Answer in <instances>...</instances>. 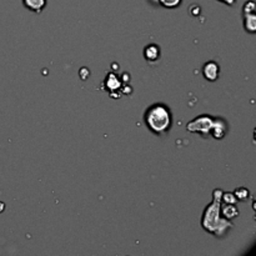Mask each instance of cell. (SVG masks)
<instances>
[{
  "mask_svg": "<svg viewBox=\"0 0 256 256\" xmlns=\"http://www.w3.org/2000/svg\"><path fill=\"white\" fill-rule=\"evenodd\" d=\"M222 193L224 191L221 189H216L212 191V196H214L212 203L207 205L202 219L203 229L216 236H221L229 227H231L230 220L224 219L220 214Z\"/></svg>",
  "mask_w": 256,
  "mask_h": 256,
  "instance_id": "obj_1",
  "label": "cell"
},
{
  "mask_svg": "<svg viewBox=\"0 0 256 256\" xmlns=\"http://www.w3.org/2000/svg\"><path fill=\"white\" fill-rule=\"evenodd\" d=\"M251 13H255V3H254L253 0L245 3V5H244V14H251Z\"/></svg>",
  "mask_w": 256,
  "mask_h": 256,
  "instance_id": "obj_14",
  "label": "cell"
},
{
  "mask_svg": "<svg viewBox=\"0 0 256 256\" xmlns=\"http://www.w3.org/2000/svg\"><path fill=\"white\" fill-rule=\"evenodd\" d=\"M234 195H235L236 200H239V202H245V200L249 199V196H250V191L246 188H238L235 190V193H234Z\"/></svg>",
  "mask_w": 256,
  "mask_h": 256,
  "instance_id": "obj_11",
  "label": "cell"
},
{
  "mask_svg": "<svg viewBox=\"0 0 256 256\" xmlns=\"http://www.w3.org/2000/svg\"><path fill=\"white\" fill-rule=\"evenodd\" d=\"M109 94L112 99H119V98H120V94H119L116 90H111V92H109Z\"/></svg>",
  "mask_w": 256,
  "mask_h": 256,
  "instance_id": "obj_19",
  "label": "cell"
},
{
  "mask_svg": "<svg viewBox=\"0 0 256 256\" xmlns=\"http://www.w3.org/2000/svg\"><path fill=\"white\" fill-rule=\"evenodd\" d=\"M157 3L161 4V5L165 6V8L173 9V8H178V6L180 5L181 0H157Z\"/></svg>",
  "mask_w": 256,
  "mask_h": 256,
  "instance_id": "obj_12",
  "label": "cell"
},
{
  "mask_svg": "<svg viewBox=\"0 0 256 256\" xmlns=\"http://www.w3.org/2000/svg\"><path fill=\"white\" fill-rule=\"evenodd\" d=\"M220 214L224 219L233 220L239 216V210L235 204H225L224 206H220Z\"/></svg>",
  "mask_w": 256,
  "mask_h": 256,
  "instance_id": "obj_6",
  "label": "cell"
},
{
  "mask_svg": "<svg viewBox=\"0 0 256 256\" xmlns=\"http://www.w3.org/2000/svg\"><path fill=\"white\" fill-rule=\"evenodd\" d=\"M226 123H225L222 119H216V120H214L210 133L212 134V136H214L215 139H222L225 136V134H226Z\"/></svg>",
  "mask_w": 256,
  "mask_h": 256,
  "instance_id": "obj_5",
  "label": "cell"
},
{
  "mask_svg": "<svg viewBox=\"0 0 256 256\" xmlns=\"http://www.w3.org/2000/svg\"><path fill=\"white\" fill-rule=\"evenodd\" d=\"M145 123L154 134L160 136L165 135L173 124L170 109L164 104L152 105L145 112Z\"/></svg>",
  "mask_w": 256,
  "mask_h": 256,
  "instance_id": "obj_2",
  "label": "cell"
},
{
  "mask_svg": "<svg viewBox=\"0 0 256 256\" xmlns=\"http://www.w3.org/2000/svg\"><path fill=\"white\" fill-rule=\"evenodd\" d=\"M221 202H224L225 204H236V198L234 195V193H222Z\"/></svg>",
  "mask_w": 256,
  "mask_h": 256,
  "instance_id": "obj_13",
  "label": "cell"
},
{
  "mask_svg": "<svg viewBox=\"0 0 256 256\" xmlns=\"http://www.w3.org/2000/svg\"><path fill=\"white\" fill-rule=\"evenodd\" d=\"M212 123H214V119L210 115H200L194 120H191L186 125V129L190 133H199L202 134L203 136H207L211 131Z\"/></svg>",
  "mask_w": 256,
  "mask_h": 256,
  "instance_id": "obj_3",
  "label": "cell"
},
{
  "mask_svg": "<svg viewBox=\"0 0 256 256\" xmlns=\"http://www.w3.org/2000/svg\"><path fill=\"white\" fill-rule=\"evenodd\" d=\"M105 84H106V88L109 89V92H111V90H119L121 88V85H123L120 78L115 73L107 74L106 79H105Z\"/></svg>",
  "mask_w": 256,
  "mask_h": 256,
  "instance_id": "obj_7",
  "label": "cell"
},
{
  "mask_svg": "<svg viewBox=\"0 0 256 256\" xmlns=\"http://www.w3.org/2000/svg\"><path fill=\"white\" fill-rule=\"evenodd\" d=\"M190 14L193 16H198L199 14H200V6L195 5V4H194V5H191L190 6Z\"/></svg>",
  "mask_w": 256,
  "mask_h": 256,
  "instance_id": "obj_16",
  "label": "cell"
},
{
  "mask_svg": "<svg viewBox=\"0 0 256 256\" xmlns=\"http://www.w3.org/2000/svg\"><path fill=\"white\" fill-rule=\"evenodd\" d=\"M4 209H5V204H4V203L0 202V212H3Z\"/></svg>",
  "mask_w": 256,
  "mask_h": 256,
  "instance_id": "obj_22",
  "label": "cell"
},
{
  "mask_svg": "<svg viewBox=\"0 0 256 256\" xmlns=\"http://www.w3.org/2000/svg\"><path fill=\"white\" fill-rule=\"evenodd\" d=\"M23 3L25 5V8L39 14L42 13L43 9L47 5V0H23Z\"/></svg>",
  "mask_w": 256,
  "mask_h": 256,
  "instance_id": "obj_8",
  "label": "cell"
},
{
  "mask_svg": "<svg viewBox=\"0 0 256 256\" xmlns=\"http://www.w3.org/2000/svg\"><path fill=\"white\" fill-rule=\"evenodd\" d=\"M121 83H125V81H129L130 80V74L129 73H123L121 74Z\"/></svg>",
  "mask_w": 256,
  "mask_h": 256,
  "instance_id": "obj_18",
  "label": "cell"
},
{
  "mask_svg": "<svg viewBox=\"0 0 256 256\" xmlns=\"http://www.w3.org/2000/svg\"><path fill=\"white\" fill-rule=\"evenodd\" d=\"M111 69H112V70H114V71H118L119 70V64H115V63H114V64H111Z\"/></svg>",
  "mask_w": 256,
  "mask_h": 256,
  "instance_id": "obj_21",
  "label": "cell"
},
{
  "mask_svg": "<svg viewBox=\"0 0 256 256\" xmlns=\"http://www.w3.org/2000/svg\"><path fill=\"white\" fill-rule=\"evenodd\" d=\"M126 88H123V85H121V92L124 93V94H131V93H133V89H131L130 87H129V85H125Z\"/></svg>",
  "mask_w": 256,
  "mask_h": 256,
  "instance_id": "obj_17",
  "label": "cell"
},
{
  "mask_svg": "<svg viewBox=\"0 0 256 256\" xmlns=\"http://www.w3.org/2000/svg\"><path fill=\"white\" fill-rule=\"evenodd\" d=\"M144 55H145V59H148L149 61L156 60V59H159V56H160L159 47L155 44L148 45L144 50Z\"/></svg>",
  "mask_w": 256,
  "mask_h": 256,
  "instance_id": "obj_10",
  "label": "cell"
},
{
  "mask_svg": "<svg viewBox=\"0 0 256 256\" xmlns=\"http://www.w3.org/2000/svg\"><path fill=\"white\" fill-rule=\"evenodd\" d=\"M219 1H221V3L226 4V5H230V6H233L234 4H235V1H236V0H219Z\"/></svg>",
  "mask_w": 256,
  "mask_h": 256,
  "instance_id": "obj_20",
  "label": "cell"
},
{
  "mask_svg": "<svg viewBox=\"0 0 256 256\" xmlns=\"http://www.w3.org/2000/svg\"><path fill=\"white\" fill-rule=\"evenodd\" d=\"M219 64L215 63V61H207L204 65V68H203V74L209 81L216 80L219 78Z\"/></svg>",
  "mask_w": 256,
  "mask_h": 256,
  "instance_id": "obj_4",
  "label": "cell"
},
{
  "mask_svg": "<svg viewBox=\"0 0 256 256\" xmlns=\"http://www.w3.org/2000/svg\"><path fill=\"white\" fill-rule=\"evenodd\" d=\"M79 75H80L81 80H87V79L89 78V75H90L89 69H87V68H81V69H80V71H79Z\"/></svg>",
  "mask_w": 256,
  "mask_h": 256,
  "instance_id": "obj_15",
  "label": "cell"
},
{
  "mask_svg": "<svg viewBox=\"0 0 256 256\" xmlns=\"http://www.w3.org/2000/svg\"><path fill=\"white\" fill-rule=\"evenodd\" d=\"M244 18V25H245V30L250 34H254L256 32V16L255 13L245 14Z\"/></svg>",
  "mask_w": 256,
  "mask_h": 256,
  "instance_id": "obj_9",
  "label": "cell"
}]
</instances>
